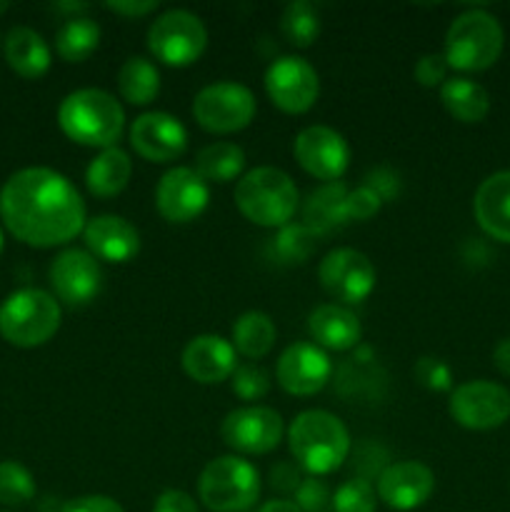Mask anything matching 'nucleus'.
I'll list each match as a JSON object with an SVG mask.
<instances>
[{
	"mask_svg": "<svg viewBox=\"0 0 510 512\" xmlns=\"http://www.w3.org/2000/svg\"><path fill=\"white\" fill-rule=\"evenodd\" d=\"M0 218L10 235L30 248L70 243L88 223L78 188L50 168H23L5 180Z\"/></svg>",
	"mask_w": 510,
	"mask_h": 512,
	"instance_id": "obj_1",
	"label": "nucleus"
},
{
	"mask_svg": "<svg viewBox=\"0 0 510 512\" xmlns=\"http://www.w3.org/2000/svg\"><path fill=\"white\" fill-rule=\"evenodd\" d=\"M58 125L73 143L85 148H115L125 130L123 105L100 88H80L63 98Z\"/></svg>",
	"mask_w": 510,
	"mask_h": 512,
	"instance_id": "obj_2",
	"label": "nucleus"
},
{
	"mask_svg": "<svg viewBox=\"0 0 510 512\" xmlns=\"http://www.w3.org/2000/svg\"><path fill=\"white\" fill-rule=\"evenodd\" d=\"M288 448L305 473L320 478L335 473L348 460L350 433L338 415L305 410L290 423Z\"/></svg>",
	"mask_w": 510,
	"mask_h": 512,
	"instance_id": "obj_3",
	"label": "nucleus"
},
{
	"mask_svg": "<svg viewBox=\"0 0 510 512\" xmlns=\"http://www.w3.org/2000/svg\"><path fill=\"white\" fill-rule=\"evenodd\" d=\"M235 205L245 220L260 228H285L298 210L300 198L293 178L280 168L248 170L235 185Z\"/></svg>",
	"mask_w": 510,
	"mask_h": 512,
	"instance_id": "obj_4",
	"label": "nucleus"
},
{
	"mask_svg": "<svg viewBox=\"0 0 510 512\" xmlns=\"http://www.w3.org/2000/svg\"><path fill=\"white\" fill-rule=\"evenodd\" d=\"M503 53V28L488 10L473 8L460 13L445 33V60L463 73L488 70Z\"/></svg>",
	"mask_w": 510,
	"mask_h": 512,
	"instance_id": "obj_5",
	"label": "nucleus"
},
{
	"mask_svg": "<svg viewBox=\"0 0 510 512\" xmlns=\"http://www.w3.org/2000/svg\"><path fill=\"white\" fill-rule=\"evenodd\" d=\"M60 318V303L50 293L15 290L0 305V335L15 348H38L58 333Z\"/></svg>",
	"mask_w": 510,
	"mask_h": 512,
	"instance_id": "obj_6",
	"label": "nucleus"
},
{
	"mask_svg": "<svg viewBox=\"0 0 510 512\" xmlns=\"http://www.w3.org/2000/svg\"><path fill=\"white\" fill-rule=\"evenodd\" d=\"M200 503L213 512H243L260 498V473L240 455L210 460L198 480Z\"/></svg>",
	"mask_w": 510,
	"mask_h": 512,
	"instance_id": "obj_7",
	"label": "nucleus"
},
{
	"mask_svg": "<svg viewBox=\"0 0 510 512\" xmlns=\"http://www.w3.org/2000/svg\"><path fill=\"white\" fill-rule=\"evenodd\" d=\"M208 48V30L190 10H168L148 28V50L170 68H188Z\"/></svg>",
	"mask_w": 510,
	"mask_h": 512,
	"instance_id": "obj_8",
	"label": "nucleus"
},
{
	"mask_svg": "<svg viewBox=\"0 0 510 512\" xmlns=\"http://www.w3.org/2000/svg\"><path fill=\"white\" fill-rule=\"evenodd\" d=\"M255 95L240 83H213L200 90L193 100V118L203 130L215 135L238 133L255 118Z\"/></svg>",
	"mask_w": 510,
	"mask_h": 512,
	"instance_id": "obj_9",
	"label": "nucleus"
},
{
	"mask_svg": "<svg viewBox=\"0 0 510 512\" xmlns=\"http://www.w3.org/2000/svg\"><path fill=\"white\" fill-rule=\"evenodd\" d=\"M265 93L283 113L303 115L313 108L320 95L318 73L300 55H283L265 70Z\"/></svg>",
	"mask_w": 510,
	"mask_h": 512,
	"instance_id": "obj_10",
	"label": "nucleus"
},
{
	"mask_svg": "<svg viewBox=\"0 0 510 512\" xmlns=\"http://www.w3.org/2000/svg\"><path fill=\"white\" fill-rule=\"evenodd\" d=\"M318 278L330 298L345 305H355L363 303L373 293L378 273H375L373 260L360 250L335 248L320 260Z\"/></svg>",
	"mask_w": 510,
	"mask_h": 512,
	"instance_id": "obj_11",
	"label": "nucleus"
},
{
	"mask_svg": "<svg viewBox=\"0 0 510 512\" xmlns=\"http://www.w3.org/2000/svg\"><path fill=\"white\" fill-rule=\"evenodd\" d=\"M283 418L273 408L245 405L225 415L220 438L240 455H268L283 440Z\"/></svg>",
	"mask_w": 510,
	"mask_h": 512,
	"instance_id": "obj_12",
	"label": "nucleus"
},
{
	"mask_svg": "<svg viewBox=\"0 0 510 512\" xmlns=\"http://www.w3.org/2000/svg\"><path fill=\"white\" fill-rule=\"evenodd\" d=\"M448 413L460 428L495 430L510 418V393L490 380H470L450 393Z\"/></svg>",
	"mask_w": 510,
	"mask_h": 512,
	"instance_id": "obj_13",
	"label": "nucleus"
},
{
	"mask_svg": "<svg viewBox=\"0 0 510 512\" xmlns=\"http://www.w3.org/2000/svg\"><path fill=\"white\" fill-rule=\"evenodd\" d=\"M295 160L313 178L338 183L350 165V148L338 130L328 125H310L300 130L293 143Z\"/></svg>",
	"mask_w": 510,
	"mask_h": 512,
	"instance_id": "obj_14",
	"label": "nucleus"
},
{
	"mask_svg": "<svg viewBox=\"0 0 510 512\" xmlns=\"http://www.w3.org/2000/svg\"><path fill=\"white\" fill-rule=\"evenodd\" d=\"M210 188L195 168H170L155 188V208L168 223L185 225L193 223L208 208Z\"/></svg>",
	"mask_w": 510,
	"mask_h": 512,
	"instance_id": "obj_15",
	"label": "nucleus"
},
{
	"mask_svg": "<svg viewBox=\"0 0 510 512\" xmlns=\"http://www.w3.org/2000/svg\"><path fill=\"white\" fill-rule=\"evenodd\" d=\"M333 363L315 343H293L280 353L275 378L288 395L310 398L328 385Z\"/></svg>",
	"mask_w": 510,
	"mask_h": 512,
	"instance_id": "obj_16",
	"label": "nucleus"
},
{
	"mask_svg": "<svg viewBox=\"0 0 510 512\" xmlns=\"http://www.w3.org/2000/svg\"><path fill=\"white\" fill-rule=\"evenodd\" d=\"M130 148L148 163H173L188 148V130L170 113H143L130 125Z\"/></svg>",
	"mask_w": 510,
	"mask_h": 512,
	"instance_id": "obj_17",
	"label": "nucleus"
},
{
	"mask_svg": "<svg viewBox=\"0 0 510 512\" xmlns=\"http://www.w3.org/2000/svg\"><path fill=\"white\" fill-rule=\"evenodd\" d=\"M48 278L55 298L65 305H85L100 293L103 270L100 260H95L88 250L68 248L50 263Z\"/></svg>",
	"mask_w": 510,
	"mask_h": 512,
	"instance_id": "obj_18",
	"label": "nucleus"
},
{
	"mask_svg": "<svg viewBox=\"0 0 510 512\" xmlns=\"http://www.w3.org/2000/svg\"><path fill=\"white\" fill-rule=\"evenodd\" d=\"M435 490V475L428 465L418 460L393 463L378 475V500L390 510L410 512L430 500Z\"/></svg>",
	"mask_w": 510,
	"mask_h": 512,
	"instance_id": "obj_19",
	"label": "nucleus"
},
{
	"mask_svg": "<svg viewBox=\"0 0 510 512\" xmlns=\"http://www.w3.org/2000/svg\"><path fill=\"white\" fill-rule=\"evenodd\" d=\"M185 375L200 385H218L233 378L235 368H238V353H235L233 343L225 340L223 335H195L188 345H185L183 355H180Z\"/></svg>",
	"mask_w": 510,
	"mask_h": 512,
	"instance_id": "obj_20",
	"label": "nucleus"
},
{
	"mask_svg": "<svg viewBox=\"0 0 510 512\" xmlns=\"http://www.w3.org/2000/svg\"><path fill=\"white\" fill-rule=\"evenodd\" d=\"M85 248L103 263H128L140 253V235L133 223L120 215H98L83 228Z\"/></svg>",
	"mask_w": 510,
	"mask_h": 512,
	"instance_id": "obj_21",
	"label": "nucleus"
},
{
	"mask_svg": "<svg viewBox=\"0 0 510 512\" xmlns=\"http://www.w3.org/2000/svg\"><path fill=\"white\" fill-rule=\"evenodd\" d=\"M473 213L490 238L510 243V170L493 173L478 185Z\"/></svg>",
	"mask_w": 510,
	"mask_h": 512,
	"instance_id": "obj_22",
	"label": "nucleus"
},
{
	"mask_svg": "<svg viewBox=\"0 0 510 512\" xmlns=\"http://www.w3.org/2000/svg\"><path fill=\"white\" fill-rule=\"evenodd\" d=\"M308 333L318 348L343 353L360 343L363 328L348 308L338 303H325L308 315Z\"/></svg>",
	"mask_w": 510,
	"mask_h": 512,
	"instance_id": "obj_23",
	"label": "nucleus"
},
{
	"mask_svg": "<svg viewBox=\"0 0 510 512\" xmlns=\"http://www.w3.org/2000/svg\"><path fill=\"white\" fill-rule=\"evenodd\" d=\"M133 175V160L125 150L118 145L108 150H100L93 160H90L88 170H85V185L95 198H115L125 190Z\"/></svg>",
	"mask_w": 510,
	"mask_h": 512,
	"instance_id": "obj_24",
	"label": "nucleus"
},
{
	"mask_svg": "<svg viewBox=\"0 0 510 512\" xmlns=\"http://www.w3.org/2000/svg\"><path fill=\"white\" fill-rule=\"evenodd\" d=\"M5 60L20 78L35 80L48 73L50 48L33 28H13L5 38Z\"/></svg>",
	"mask_w": 510,
	"mask_h": 512,
	"instance_id": "obj_25",
	"label": "nucleus"
},
{
	"mask_svg": "<svg viewBox=\"0 0 510 512\" xmlns=\"http://www.w3.org/2000/svg\"><path fill=\"white\" fill-rule=\"evenodd\" d=\"M440 100L445 110L460 123H480L490 113V95L470 78H448L440 85Z\"/></svg>",
	"mask_w": 510,
	"mask_h": 512,
	"instance_id": "obj_26",
	"label": "nucleus"
},
{
	"mask_svg": "<svg viewBox=\"0 0 510 512\" xmlns=\"http://www.w3.org/2000/svg\"><path fill=\"white\" fill-rule=\"evenodd\" d=\"M278 330L270 315L260 313V310H248L240 315L233 323V333H230V343H233L235 353L243 355L248 360H260L273 350Z\"/></svg>",
	"mask_w": 510,
	"mask_h": 512,
	"instance_id": "obj_27",
	"label": "nucleus"
},
{
	"mask_svg": "<svg viewBox=\"0 0 510 512\" xmlns=\"http://www.w3.org/2000/svg\"><path fill=\"white\" fill-rule=\"evenodd\" d=\"M100 25L90 15H73L55 33V53L65 63H83L98 50Z\"/></svg>",
	"mask_w": 510,
	"mask_h": 512,
	"instance_id": "obj_28",
	"label": "nucleus"
},
{
	"mask_svg": "<svg viewBox=\"0 0 510 512\" xmlns=\"http://www.w3.org/2000/svg\"><path fill=\"white\" fill-rule=\"evenodd\" d=\"M345 190L343 183H328L313 193L305 205V228L313 235H323L338 225L348 223L345 218Z\"/></svg>",
	"mask_w": 510,
	"mask_h": 512,
	"instance_id": "obj_29",
	"label": "nucleus"
},
{
	"mask_svg": "<svg viewBox=\"0 0 510 512\" xmlns=\"http://www.w3.org/2000/svg\"><path fill=\"white\" fill-rule=\"evenodd\" d=\"M245 168V153L235 143H210L195 158V173L205 183H230L240 178Z\"/></svg>",
	"mask_w": 510,
	"mask_h": 512,
	"instance_id": "obj_30",
	"label": "nucleus"
},
{
	"mask_svg": "<svg viewBox=\"0 0 510 512\" xmlns=\"http://www.w3.org/2000/svg\"><path fill=\"white\" fill-rule=\"evenodd\" d=\"M118 90L130 105H150L160 95V73L155 63L135 55L123 63L118 73Z\"/></svg>",
	"mask_w": 510,
	"mask_h": 512,
	"instance_id": "obj_31",
	"label": "nucleus"
},
{
	"mask_svg": "<svg viewBox=\"0 0 510 512\" xmlns=\"http://www.w3.org/2000/svg\"><path fill=\"white\" fill-rule=\"evenodd\" d=\"M280 30L295 48H310L320 35L318 10L308 0H293L280 15Z\"/></svg>",
	"mask_w": 510,
	"mask_h": 512,
	"instance_id": "obj_32",
	"label": "nucleus"
},
{
	"mask_svg": "<svg viewBox=\"0 0 510 512\" xmlns=\"http://www.w3.org/2000/svg\"><path fill=\"white\" fill-rule=\"evenodd\" d=\"M35 495V480L25 465L15 460H3L0 463V505L18 508V505L30 503Z\"/></svg>",
	"mask_w": 510,
	"mask_h": 512,
	"instance_id": "obj_33",
	"label": "nucleus"
},
{
	"mask_svg": "<svg viewBox=\"0 0 510 512\" xmlns=\"http://www.w3.org/2000/svg\"><path fill=\"white\" fill-rule=\"evenodd\" d=\"M378 505V495H375L373 485L365 478L345 480L333 495L330 508L333 512H375Z\"/></svg>",
	"mask_w": 510,
	"mask_h": 512,
	"instance_id": "obj_34",
	"label": "nucleus"
},
{
	"mask_svg": "<svg viewBox=\"0 0 510 512\" xmlns=\"http://www.w3.org/2000/svg\"><path fill=\"white\" fill-rule=\"evenodd\" d=\"M233 393L243 400H260L268 395L270 390V378L260 365L255 363H245L238 365L233 373Z\"/></svg>",
	"mask_w": 510,
	"mask_h": 512,
	"instance_id": "obj_35",
	"label": "nucleus"
},
{
	"mask_svg": "<svg viewBox=\"0 0 510 512\" xmlns=\"http://www.w3.org/2000/svg\"><path fill=\"white\" fill-rule=\"evenodd\" d=\"M415 380H418L423 388L433 390V393H445V390L453 388V375H450V368L440 358H420L413 368Z\"/></svg>",
	"mask_w": 510,
	"mask_h": 512,
	"instance_id": "obj_36",
	"label": "nucleus"
},
{
	"mask_svg": "<svg viewBox=\"0 0 510 512\" xmlns=\"http://www.w3.org/2000/svg\"><path fill=\"white\" fill-rule=\"evenodd\" d=\"M383 205V195L373 185H360V188L348 190L345 195V218L348 220H368Z\"/></svg>",
	"mask_w": 510,
	"mask_h": 512,
	"instance_id": "obj_37",
	"label": "nucleus"
},
{
	"mask_svg": "<svg viewBox=\"0 0 510 512\" xmlns=\"http://www.w3.org/2000/svg\"><path fill=\"white\" fill-rule=\"evenodd\" d=\"M333 503V495H330L328 485L318 478H303L300 488L295 490V505L303 512H325Z\"/></svg>",
	"mask_w": 510,
	"mask_h": 512,
	"instance_id": "obj_38",
	"label": "nucleus"
},
{
	"mask_svg": "<svg viewBox=\"0 0 510 512\" xmlns=\"http://www.w3.org/2000/svg\"><path fill=\"white\" fill-rule=\"evenodd\" d=\"M448 70L450 65L443 53H428L415 63L413 75L423 88H438V85H443L448 80Z\"/></svg>",
	"mask_w": 510,
	"mask_h": 512,
	"instance_id": "obj_39",
	"label": "nucleus"
},
{
	"mask_svg": "<svg viewBox=\"0 0 510 512\" xmlns=\"http://www.w3.org/2000/svg\"><path fill=\"white\" fill-rule=\"evenodd\" d=\"M63 512H125L120 508L118 500L108 498V495H83L65 505Z\"/></svg>",
	"mask_w": 510,
	"mask_h": 512,
	"instance_id": "obj_40",
	"label": "nucleus"
},
{
	"mask_svg": "<svg viewBox=\"0 0 510 512\" xmlns=\"http://www.w3.org/2000/svg\"><path fill=\"white\" fill-rule=\"evenodd\" d=\"M153 512H200L195 500L183 490H165L155 500Z\"/></svg>",
	"mask_w": 510,
	"mask_h": 512,
	"instance_id": "obj_41",
	"label": "nucleus"
},
{
	"mask_svg": "<svg viewBox=\"0 0 510 512\" xmlns=\"http://www.w3.org/2000/svg\"><path fill=\"white\" fill-rule=\"evenodd\" d=\"M300 483H303V478L298 475V470H293L290 465H278V468H273V473H270V485L273 488H278L280 493H293L300 488Z\"/></svg>",
	"mask_w": 510,
	"mask_h": 512,
	"instance_id": "obj_42",
	"label": "nucleus"
},
{
	"mask_svg": "<svg viewBox=\"0 0 510 512\" xmlns=\"http://www.w3.org/2000/svg\"><path fill=\"white\" fill-rule=\"evenodd\" d=\"M105 8L123 15V18H143V15L158 10V0H143V3L140 0H125V3H108Z\"/></svg>",
	"mask_w": 510,
	"mask_h": 512,
	"instance_id": "obj_43",
	"label": "nucleus"
},
{
	"mask_svg": "<svg viewBox=\"0 0 510 512\" xmlns=\"http://www.w3.org/2000/svg\"><path fill=\"white\" fill-rule=\"evenodd\" d=\"M493 365L500 375L510 378V338H503L493 350Z\"/></svg>",
	"mask_w": 510,
	"mask_h": 512,
	"instance_id": "obj_44",
	"label": "nucleus"
},
{
	"mask_svg": "<svg viewBox=\"0 0 510 512\" xmlns=\"http://www.w3.org/2000/svg\"><path fill=\"white\" fill-rule=\"evenodd\" d=\"M258 512H303L295 505V500H288V498H275V500H268V503L263 505Z\"/></svg>",
	"mask_w": 510,
	"mask_h": 512,
	"instance_id": "obj_45",
	"label": "nucleus"
},
{
	"mask_svg": "<svg viewBox=\"0 0 510 512\" xmlns=\"http://www.w3.org/2000/svg\"><path fill=\"white\" fill-rule=\"evenodd\" d=\"M3 245H5V238H3V228H0V253H3Z\"/></svg>",
	"mask_w": 510,
	"mask_h": 512,
	"instance_id": "obj_46",
	"label": "nucleus"
},
{
	"mask_svg": "<svg viewBox=\"0 0 510 512\" xmlns=\"http://www.w3.org/2000/svg\"><path fill=\"white\" fill-rule=\"evenodd\" d=\"M8 10V3H0V13H5Z\"/></svg>",
	"mask_w": 510,
	"mask_h": 512,
	"instance_id": "obj_47",
	"label": "nucleus"
},
{
	"mask_svg": "<svg viewBox=\"0 0 510 512\" xmlns=\"http://www.w3.org/2000/svg\"><path fill=\"white\" fill-rule=\"evenodd\" d=\"M3 512H10V510H3Z\"/></svg>",
	"mask_w": 510,
	"mask_h": 512,
	"instance_id": "obj_48",
	"label": "nucleus"
}]
</instances>
